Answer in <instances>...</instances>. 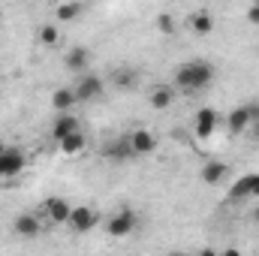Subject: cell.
Segmentation results:
<instances>
[{
  "mask_svg": "<svg viewBox=\"0 0 259 256\" xmlns=\"http://www.w3.org/2000/svg\"><path fill=\"white\" fill-rule=\"evenodd\" d=\"M217 78V69L211 61H187V64H181L175 69V75H172V84H175V91H181V94H202V91H208L211 88V81Z\"/></svg>",
  "mask_w": 259,
  "mask_h": 256,
  "instance_id": "cell-1",
  "label": "cell"
},
{
  "mask_svg": "<svg viewBox=\"0 0 259 256\" xmlns=\"http://www.w3.org/2000/svg\"><path fill=\"white\" fill-rule=\"evenodd\" d=\"M136 229H139V211L130 208V205L118 208L115 214L106 217V235H109V238H127Z\"/></svg>",
  "mask_w": 259,
  "mask_h": 256,
  "instance_id": "cell-2",
  "label": "cell"
},
{
  "mask_svg": "<svg viewBox=\"0 0 259 256\" xmlns=\"http://www.w3.org/2000/svg\"><path fill=\"white\" fill-rule=\"evenodd\" d=\"M256 118H259V103H241L232 112H226V133L229 136H244Z\"/></svg>",
  "mask_w": 259,
  "mask_h": 256,
  "instance_id": "cell-3",
  "label": "cell"
},
{
  "mask_svg": "<svg viewBox=\"0 0 259 256\" xmlns=\"http://www.w3.org/2000/svg\"><path fill=\"white\" fill-rule=\"evenodd\" d=\"M72 91H75L78 103L100 100V97L106 94V78H103V75H97V72H88V69H84V72H78V78H75Z\"/></svg>",
  "mask_w": 259,
  "mask_h": 256,
  "instance_id": "cell-4",
  "label": "cell"
},
{
  "mask_svg": "<svg viewBox=\"0 0 259 256\" xmlns=\"http://www.w3.org/2000/svg\"><path fill=\"white\" fill-rule=\"evenodd\" d=\"M66 226H69L72 235H88V232H94V229L100 226V211H97L94 205H78V208L69 211Z\"/></svg>",
  "mask_w": 259,
  "mask_h": 256,
  "instance_id": "cell-5",
  "label": "cell"
},
{
  "mask_svg": "<svg viewBox=\"0 0 259 256\" xmlns=\"http://www.w3.org/2000/svg\"><path fill=\"white\" fill-rule=\"evenodd\" d=\"M130 142V148H133V154L136 157H151V154H157V148H160V139H157V133L148 127H133L124 133Z\"/></svg>",
  "mask_w": 259,
  "mask_h": 256,
  "instance_id": "cell-6",
  "label": "cell"
},
{
  "mask_svg": "<svg viewBox=\"0 0 259 256\" xmlns=\"http://www.w3.org/2000/svg\"><path fill=\"white\" fill-rule=\"evenodd\" d=\"M69 211H72V205L66 202L64 196H49V199H42V205H39V214H42L49 223H55V226H66Z\"/></svg>",
  "mask_w": 259,
  "mask_h": 256,
  "instance_id": "cell-7",
  "label": "cell"
},
{
  "mask_svg": "<svg viewBox=\"0 0 259 256\" xmlns=\"http://www.w3.org/2000/svg\"><path fill=\"white\" fill-rule=\"evenodd\" d=\"M229 175H232V169H229V163H223V160H208V163H202V169H199V178H202L205 187H220V184L229 181Z\"/></svg>",
  "mask_w": 259,
  "mask_h": 256,
  "instance_id": "cell-8",
  "label": "cell"
},
{
  "mask_svg": "<svg viewBox=\"0 0 259 256\" xmlns=\"http://www.w3.org/2000/svg\"><path fill=\"white\" fill-rule=\"evenodd\" d=\"M24 166H27L24 151H18V148L0 151V178H18L24 172Z\"/></svg>",
  "mask_w": 259,
  "mask_h": 256,
  "instance_id": "cell-9",
  "label": "cell"
},
{
  "mask_svg": "<svg viewBox=\"0 0 259 256\" xmlns=\"http://www.w3.org/2000/svg\"><path fill=\"white\" fill-rule=\"evenodd\" d=\"M12 232L18 238H36L42 232V217L36 211H21L15 220H12Z\"/></svg>",
  "mask_w": 259,
  "mask_h": 256,
  "instance_id": "cell-10",
  "label": "cell"
},
{
  "mask_svg": "<svg viewBox=\"0 0 259 256\" xmlns=\"http://www.w3.org/2000/svg\"><path fill=\"white\" fill-rule=\"evenodd\" d=\"M109 84H112L115 91H121V94L136 91V88H139V69H133L130 64L115 66V69H112V75H109Z\"/></svg>",
  "mask_w": 259,
  "mask_h": 256,
  "instance_id": "cell-11",
  "label": "cell"
},
{
  "mask_svg": "<svg viewBox=\"0 0 259 256\" xmlns=\"http://www.w3.org/2000/svg\"><path fill=\"white\" fill-rule=\"evenodd\" d=\"M175 97H178L175 84H154V88H151V94H148V103H151V109H154V112H166V109H172Z\"/></svg>",
  "mask_w": 259,
  "mask_h": 256,
  "instance_id": "cell-12",
  "label": "cell"
},
{
  "mask_svg": "<svg viewBox=\"0 0 259 256\" xmlns=\"http://www.w3.org/2000/svg\"><path fill=\"white\" fill-rule=\"evenodd\" d=\"M217 124H220L217 112H214L211 106H205V109H199V112H196L193 136H199V139H211V136H214V130H217Z\"/></svg>",
  "mask_w": 259,
  "mask_h": 256,
  "instance_id": "cell-13",
  "label": "cell"
},
{
  "mask_svg": "<svg viewBox=\"0 0 259 256\" xmlns=\"http://www.w3.org/2000/svg\"><path fill=\"white\" fill-rule=\"evenodd\" d=\"M103 157H106V160H112V163H130V160H136V154H133V148H130L127 136L112 139V142L103 148Z\"/></svg>",
  "mask_w": 259,
  "mask_h": 256,
  "instance_id": "cell-14",
  "label": "cell"
},
{
  "mask_svg": "<svg viewBox=\"0 0 259 256\" xmlns=\"http://www.w3.org/2000/svg\"><path fill=\"white\" fill-rule=\"evenodd\" d=\"M64 66L69 72H84L88 66H91V49H84V46H72L69 52L64 55Z\"/></svg>",
  "mask_w": 259,
  "mask_h": 256,
  "instance_id": "cell-15",
  "label": "cell"
},
{
  "mask_svg": "<svg viewBox=\"0 0 259 256\" xmlns=\"http://www.w3.org/2000/svg\"><path fill=\"white\" fill-rule=\"evenodd\" d=\"M187 27H190V33H196V36H208L214 30V12L211 9H196V12H190Z\"/></svg>",
  "mask_w": 259,
  "mask_h": 256,
  "instance_id": "cell-16",
  "label": "cell"
},
{
  "mask_svg": "<svg viewBox=\"0 0 259 256\" xmlns=\"http://www.w3.org/2000/svg\"><path fill=\"white\" fill-rule=\"evenodd\" d=\"M75 130H81V121H78L72 112H58V118H55V124H52V136H55V142L66 139V136L75 133Z\"/></svg>",
  "mask_w": 259,
  "mask_h": 256,
  "instance_id": "cell-17",
  "label": "cell"
},
{
  "mask_svg": "<svg viewBox=\"0 0 259 256\" xmlns=\"http://www.w3.org/2000/svg\"><path fill=\"white\" fill-rule=\"evenodd\" d=\"M256 178H259V175H241V178L229 187V202H244V199H253Z\"/></svg>",
  "mask_w": 259,
  "mask_h": 256,
  "instance_id": "cell-18",
  "label": "cell"
},
{
  "mask_svg": "<svg viewBox=\"0 0 259 256\" xmlns=\"http://www.w3.org/2000/svg\"><path fill=\"white\" fill-rule=\"evenodd\" d=\"M88 148V136H84V130H75V133H69L66 139L58 142V151L64 154V157H75V154H81Z\"/></svg>",
  "mask_w": 259,
  "mask_h": 256,
  "instance_id": "cell-19",
  "label": "cell"
},
{
  "mask_svg": "<svg viewBox=\"0 0 259 256\" xmlns=\"http://www.w3.org/2000/svg\"><path fill=\"white\" fill-rule=\"evenodd\" d=\"M55 15H58V24H69V21H78V18L84 15V3H78V0H66V3H58Z\"/></svg>",
  "mask_w": 259,
  "mask_h": 256,
  "instance_id": "cell-20",
  "label": "cell"
},
{
  "mask_svg": "<svg viewBox=\"0 0 259 256\" xmlns=\"http://www.w3.org/2000/svg\"><path fill=\"white\" fill-rule=\"evenodd\" d=\"M75 106H78V97H75L72 88H58V91L52 94V109H55V112H72Z\"/></svg>",
  "mask_w": 259,
  "mask_h": 256,
  "instance_id": "cell-21",
  "label": "cell"
},
{
  "mask_svg": "<svg viewBox=\"0 0 259 256\" xmlns=\"http://www.w3.org/2000/svg\"><path fill=\"white\" fill-rule=\"evenodd\" d=\"M36 39H39V46H46V49H58V42H61L58 24H42V27L36 30Z\"/></svg>",
  "mask_w": 259,
  "mask_h": 256,
  "instance_id": "cell-22",
  "label": "cell"
},
{
  "mask_svg": "<svg viewBox=\"0 0 259 256\" xmlns=\"http://www.w3.org/2000/svg\"><path fill=\"white\" fill-rule=\"evenodd\" d=\"M157 30H160L163 36H172V33L178 30L175 15H172V12H160V15H157Z\"/></svg>",
  "mask_w": 259,
  "mask_h": 256,
  "instance_id": "cell-23",
  "label": "cell"
},
{
  "mask_svg": "<svg viewBox=\"0 0 259 256\" xmlns=\"http://www.w3.org/2000/svg\"><path fill=\"white\" fill-rule=\"evenodd\" d=\"M247 21H250L253 27H259V3H250V6H247Z\"/></svg>",
  "mask_w": 259,
  "mask_h": 256,
  "instance_id": "cell-24",
  "label": "cell"
},
{
  "mask_svg": "<svg viewBox=\"0 0 259 256\" xmlns=\"http://www.w3.org/2000/svg\"><path fill=\"white\" fill-rule=\"evenodd\" d=\"M250 136H253V142H259V118L250 124Z\"/></svg>",
  "mask_w": 259,
  "mask_h": 256,
  "instance_id": "cell-25",
  "label": "cell"
},
{
  "mask_svg": "<svg viewBox=\"0 0 259 256\" xmlns=\"http://www.w3.org/2000/svg\"><path fill=\"white\" fill-rule=\"evenodd\" d=\"M253 217H256V220H259V208H256V211H253Z\"/></svg>",
  "mask_w": 259,
  "mask_h": 256,
  "instance_id": "cell-26",
  "label": "cell"
},
{
  "mask_svg": "<svg viewBox=\"0 0 259 256\" xmlns=\"http://www.w3.org/2000/svg\"><path fill=\"white\" fill-rule=\"evenodd\" d=\"M0 151H6V145H3V142H0Z\"/></svg>",
  "mask_w": 259,
  "mask_h": 256,
  "instance_id": "cell-27",
  "label": "cell"
}]
</instances>
